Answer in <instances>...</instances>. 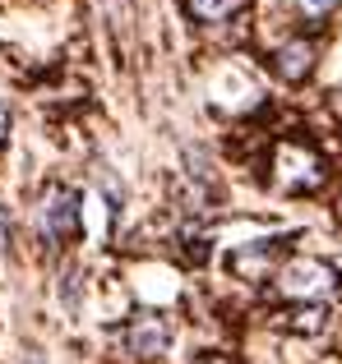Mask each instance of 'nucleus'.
Returning a JSON list of instances; mask_svg holds the SVG:
<instances>
[{
  "instance_id": "nucleus-4",
  "label": "nucleus",
  "mask_w": 342,
  "mask_h": 364,
  "mask_svg": "<svg viewBox=\"0 0 342 364\" xmlns=\"http://www.w3.org/2000/svg\"><path fill=\"white\" fill-rule=\"evenodd\" d=\"M42 226L51 240H74L79 235V198L70 189H51L42 198Z\"/></svg>"
},
{
  "instance_id": "nucleus-11",
  "label": "nucleus",
  "mask_w": 342,
  "mask_h": 364,
  "mask_svg": "<svg viewBox=\"0 0 342 364\" xmlns=\"http://www.w3.org/2000/svg\"><path fill=\"white\" fill-rule=\"evenodd\" d=\"M28 364H42V360H28Z\"/></svg>"
},
{
  "instance_id": "nucleus-8",
  "label": "nucleus",
  "mask_w": 342,
  "mask_h": 364,
  "mask_svg": "<svg viewBox=\"0 0 342 364\" xmlns=\"http://www.w3.org/2000/svg\"><path fill=\"white\" fill-rule=\"evenodd\" d=\"M338 5H342V0H296V9L306 18H324V14H333Z\"/></svg>"
},
{
  "instance_id": "nucleus-10",
  "label": "nucleus",
  "mask_w": 342,
  "mask_h": 364,
  "mask_svg": "<svg viewBox=\"0 0 342 364\" xmlns=\"http://www.w3.org/2000/svg\"><path fill=\"white\" fill-rule=\"evenodd\" d=\"M208 364H232V360H222V355H217V360H208Z\"/></svg>"
},
{
  "instance_id": "nucleus-3",
  "label": "nucleus",
  "mask_w": 342,
  "mask_h": 364,
  "mask_svg": "<svg viewBox=\"0 0 342 364\" xmlns=\"http://www.w3.org/2000/svg\"><path fill=\"white\" fill-rule=\"evenodd\" d=\"M167 341H171V328H167L162 314H139V318L125 328V350H130L135 360H153V355H162Z\"/></svg>"
},
{
  "instance_id": "nucleus-2",
  "label": "nucleus",
  "mask_w": 342,
  "mask_h": 364,
  "mask_svg": "<svg viewBox=\"0 0 342 364\" xmlns=\"http://www.w3.org/2000/svg\"><path fill=\"white\" fill-rule=\"evenodd\" d=\"M273 171H278L282 189H315L319 180H324V161H319L310 148H301V143H278Z\"/></svg>"
},
{
  "instance_id": "nucleus-5",
  "label": "nucleus",
  "mask_w": 342,
  "mask_h": 364,
  "mask_svg": "<svg viewBox=\"0 0 342 364\" xmlns=\"http://www.w3.org/2000/svg\"><path fill=\"white\" fill-rule=\"evenodd\" d=\"M273 258H278V245H273V240H254L250 249H236V254H232V267L241 277H250V282H259V277L273 267Z\"/></svg>"
},
{
  "instance_id": "nucleus-9",
  "label": "nucleus",
  "mask_w": 342,
  "mask_h": 364,
  "mask_svg": "<svg viewBox=\"0 0 342 364\" xmlns=\"http://www.w3.org/2000/svg\"><path fill=\"white\" fill-rule=\"evenodd\" d=\"M5 124H9V116H5V107H0V139H5Z\"/></svg>"
},
{
  "instance_id": "nucleus-6",
  "label": "nucleus",
  "mask_w": 342,
  "mask_h": 364,
  "mask_svg": "<svg viewBox=\"0 0 342 364\" xmlns=\"http://www.w3.org/2000/svg\"><path fill=\"white\" fill-rule=\"evenodd\" d=\"M310 65H315V46H310V42H287L278 51V74H282V79H291V83L306 79Z\"/></svg>"
},
{
  "instance_id": "nucleus-7",
  "label": "nucleus",
  "mask_w": 342,
  "mask_h": 364,
  "mask_svg": "<svg viewBox=\"0 0 342 364\" xmlns=\"http://www.w3.org/2000/svg\"><path fill=\"white\" fill-rule=\"evenodd\" d=\"M241 9V0H190V14L204 18V23H222Z\"/></svg>"
},
{
  "instance_id": "nucleus-1",
  "label": "nucleus",
  "mask_w": 342,
  "mask_h": 364,
  "mask_svg": "<svg viewBox=\"0 0 342 364\" xmlns=\"http://www.w3.org/2000/svg\"><path fill=\"white\" fill-rule=\"evenodd\" d=\"M333 286H338V272L324 258H291L278 272V291L287 300H324Z\"/></svg>"
}]
</instances>
